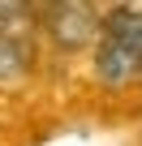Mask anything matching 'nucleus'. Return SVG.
Returning <instances> with one entry per match:
<instances>
[{
  "label": "nucleus",
  "mask_w": 142,
  "mask_h": 146,
  "mask_svg": "<svg viewBox=\"0 0 142 146\" xmlns=\"http://www.w3.org/2000/svg\"><path fill=\"white\" fill-rule=\"evenodd\" d=\"M95 73L103 86H129L142 73V9H112L95 39Z\"/></svg>",
  "instance_id": "1"
},
{
  "label": "nucleus",
  "mask_w": 142,
  "mask_h": 146,
  "mask_svg": "<svg viewBox=\"0 0 142 146\" xmlns=\"http://www.w3.org/2000/svg\"><path fill=\"white\" fill-rule=\"evenodd\" d=\"M35 5V22L60 43V47H86L91 39H99V13L95 0H30Z\"/></svg>",
  "instance_id": "2"
},
{
  "label": "nucleus",
  "mask_w": 142,
  "mask_h": 146,
  "mask_svg": "<svg viewBox=\"0 0 142 146\" xmlns=\"http://www.w3.org/2000/svg\"><path fill=\"white\" fill-rule=\"evenodd\" d=\"M30 0H0V82H17L30 69Z\"/></svg>",
  "instance_id": "3"
}]
</instances>
